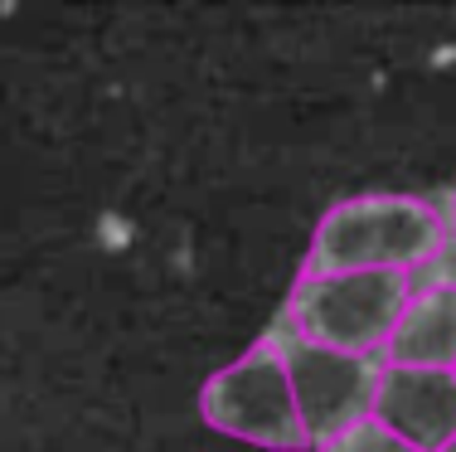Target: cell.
Wrapping results in <instances>:
<instances>
[{"label":"cell","instance_id":"1","mask_svg":"<svg viewBox=\"0 0 456 452\" xmlns=\"http://www.w3.org/2000/svg\"><path fill=\"white\" fill-rule=\"evenodd\" d=\"M447 243V219L412 195H360L321 214L301 277L418 273Z\"/></svg>","mask_w":456,"mask_h":452},{"label":"cell","instance_id":"7","mask_svg":"<svg viewBox=\"0 0 456 452\" xmlns=\"http://www.w3.org/2000/svg\"><path fill=\"white\" fill-rule=\"evenodd\" d=\"M316 452H418L412 443H403L398 433H388L384 423H360V428H350L345 438H335V443H325V448H316Z\"/></svg>","mask_w":456,"mask_h":452},{"label":"cell","instance_id":"4","mask_svg":"<svg viewBox=\"0 0 456 452\" xmlns=\"http://www.w3.org/2000/svg\"><path fill=\"white\" fill-rule=\"evenodd\" d=\"M281 336H287L291 394H297V414H301V428H306L311 448L335 443V438H345L350 428H360L374 418V390H379L384 360H360V355L306 346V341H297L287 326H281Z\"/></svg>","mask_w":456,"mask_h":452},{"label":"cell","instance_id":"5","mask_svg":"<svg viewBox=\"0 0 456 452\" xmlns=\"http://www.w3.org/2000/svg\"><path fill=\"white\" fill-rule=\"evenodd\" d=\"M374 423L418 452H442L456 438V370L384 365L374 390Z\"/></svg>","mask_w":456,"mask_h":452},{"label":"cell","instance_id":"8","mask_svg":"<svg viewBox=\"0 0 456 452\" xmlns=\"http://www.w3.org/2000/svg\"><path fill=\"white\" fill-rule=\"evenodd\" d=\"M428 283H442V287H456V239H447L437 249V258L428 263Z\"/></svg>","mask_w":456,"mask_h":452},{"label":"cell","instance_id":"10","mask_svg":"<svg viewBox=\"0 0 456 452\" xmlns=\"http://www.w3.org/2000/svg\"><path fill=\"white\" fill-rule=\"evenodd\" d=\"M442 452H456V438H452V443H447V448H442Z\"/></svg>","mask_w":456,"mask_h":452},{"label":"cell","instance_id":"6","mask_svg":"<svg viewBox=\"0 0 456 452\" xmlns=\"http://www.w3.org/2000/svg\"><path fill=\"white\" fill-rule=\"evenodd\" d=\"M384 365L412 370H456V287L422 283L412 287L398 331L384 350Z\"/></svg>","mask_w":456,"mask_h":452},{"label":"cell","instance_id":"3","mask_svg":"<svg viewBox=\"0 0 456 452\" xmlns=\"http://www.w3.org/2000/svg\"><path fill=\"white\" fill-rule=\"evenodd\" d=\"M200 414L214 433L238 438L267 452H306V428L297 414V394H291L287 374V336L281 321L267 326V336L253 341L233 365L214 370L200 390Z\"/></svg>","mask_w":456,"mask_h":452},{"label":"cell","instance_id":"2","mask_svg":"<svg viewBox=\"0 0 456 452\" xmlns=\"http://www.w3.org/2000/svg\"><path fill=\"white\" fill-rule=\"evenodd\" d=\"M412 297L408 273H345V277H301L281 307V326L297 341L360 360H384Z\"/></svg>","mask_w":456,"mask_h":452},{"label":"cell","instance_id":"9","mask_svg":"<svg viewBox=\"0 0 456 452\" xmlns=\"http://www.w3.org/2000/svg\"><path fill=\"white\" fill-rule=\"evenodd\" d=\"M447 239H456V190H452V200H447Z\"/></svg>","mask_w":456,"mask_h":452}]
</instances>
